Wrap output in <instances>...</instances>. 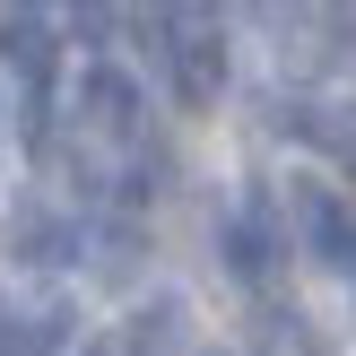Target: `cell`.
I'll return each mask as SVG.
<instances>
[{"instance_id": "1", "label": "cell", "mask_w": 356, "mask_h": 356, "mask_svg": "<svg viewBox=\"0 0 356 356\" xmlns=\"http://www.w3.org/2000/svg\"><path fill=\"white\" fill-rule=\"evenodd\" d=\"M0 61H9L17 79H26L35 96H44V87H52V70H61L52 17H44V9H26V0H9V9H0Z\"/></svg>"}, {"instance_id": "2", "label": "cell", "mask_w": 356, "mask_h": 356, "mask_svg": "<svg viewBox=\"0 0 356 356\" xmlns=\"http://www.w3.org/2000/svg\"><path fill=\"white\" fill-rule=\"evenodd\" d=\"M165 79H174V96H183L191 113H209V104L226 96V44L209 26H183L174 52H165Z\"/></svg>"}, {"instance_id": "3", "label": "cell", "mask_w": 356, "mask_h": 356, "mask_svg": "<svg viewBox=\"0 0 356 356\" xmlns=\"http://www.w3.org/2000/svg\"><path fill=\"white\" fill-rule=\"evenodd\" d=\"M296 226H305V252L322 270H356V218L330 191H296Z\"/></svg>"}, {"instance_id": "4", "label": "cell", "mask_w": 356, "mask_h": 356, "mask_svg": "<svg viewBox=\"0 0 356 356\" xmlns=\"http://www.w3.org/2000/svg\"><path fill=\"white\" fill-rule=\"evenodd\" d=\"M79 104H87V131H113V139L139 131V87L122 79L113 61H96V70L79 79Z\"/></svg>"}, {"instance_id": "5", "label": "cell", "mask_w": 356, "mask_h": 356, "mask_svg": "<svg viewBox=\"0 0 356 356\" xmlns=\"http://www.w3.org/2000/svg\"><path fill=\"white\" fill-rule=\"evenodd\" d=\"M226 270H235V278H270V270H278V226H270L261 200L226 226Z\"/></svg>"}, {"instance_id": "6", "label": "cell", "mask_w": 356, "mask_h": 356, "mask_svg": "<svg viewBox=\"0 0 356 356\" xmlns=\"http://www.w3.org/2000/svg\"><path fill=\"white\" fill-rule=\"evenodd\" d=\"M70 252H79V226L70 218H26L17 226V261H26V270H61Z\"/></svg>"}, {"instance_id": "7", "label": "cell", "mask_w": 356, "mask_h": 356, "mask_svg": "<svg viewBox=\"0 0 356 356\" xmlns=\"http://www.w3.org/2000/svg\"><path fill=\"white\" fill-rule=\"evenodd\" d=\"M313 139H322L330 156H348V165H356V104H339V113H322V122H313Z\"/></svg>"}]
</instances>
